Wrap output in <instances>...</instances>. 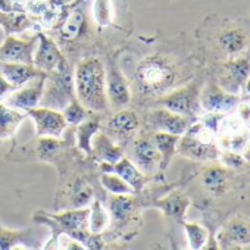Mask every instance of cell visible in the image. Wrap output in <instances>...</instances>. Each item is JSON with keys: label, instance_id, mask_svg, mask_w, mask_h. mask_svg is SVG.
I'll return each mask as SVG.
<instances>
[{"label": "cell", "instance_id": "1", "mask_svg": "<svg viewBox=\"0 0 250 250\" xmlns=\"http://www.w3.org/2000/svg\"><path fill=\"white\" fill-rule=\"evenodd\" d=\"M116 58L136 106L155 103L161 96L183 85L184 80L191 78L190 69L165 49L128 47L119 50Z\"/></svg>", "mask_w": 250, "mask_h": 250}, {"label": "cell", "instance_id": "2", "mask_svg": "<svg viewBox=\"0 0 250 250\" xmlns=\"http://www.w3.org/2000/svg\"><path fill=\"white\" fill-rule=\"evenodd\" d=\"M150 194H145L143 190L139 193H130V194H109L106 196L104 205L109 210V222L110 227L106 228L102 232V238L104 243L107 240H115L119 237H124L125 240H130L136 235L139 231L134 228V224L137 227L142 225V216L140 212L143 208L152 206Z\"/></svg>", "mask_w": 250, "mask_h": 250}, {"label": "cell", "instance_id": "3", "mask_svg": "<svg viewBox=\"0 0 250 250\" xmlns=\"http://www.w3.org/2000/svg\"><path fill=\"white\" fill-rule=\"evenodd\" d=\"M88 213L87 208L65 209L61 213H47L39 210L34 213L33 221L36 224H44L50 227L53 238L46 244V247L58 246L59 235L65 234L77 241H80L85 249H104L106 243L102 238V234H93L88 228Z\"/></svg>", "mask_w": 250, "mask_h": 250}, {"label": "cell", "instance_id": "4", "mask_svg": "<svg viewBox=\"0 0 250 250\" xmlns=\"http://www.w3.org/2000/svg\"><path fill=\"white\" fill-rule=\"evenodd\" d=\"M74 88L77 100L93 113H107L106 71L99 56L83 58L74 71Z\"/></svg>", "mask_w": 250, "mask_h": 250}, {"label": "cell", "instance_id": "5", "mask_svg": "<svg viewBox=\"0 0 250 250\" xmlns=\"http://www.w3.org/2000/svg\"><path fill=\"white\" fill-rule=\"evenodd\" d=\"M177 153L199 162H215L219 159V147L215 142V131L199 121L193 122L187 131L180 136Z\"/></svg>", "mask_w": 250, "mask_h": 250}, {"label": "cell", "instance_id": "6", "mask_svg": "<svg viewBox=\"0 0 250 250\" xmlns=\"http://www.w3.org/2000/svg\"><path fill=\"white\" fill-rule=\"evenodd\" d=\"M74 99H75V88H74L72 65L46 74L44 90L39 106L62 110Z\"/></svg>", "mask_w": 250, "mask_h": 250}, {"label": "cell", "instance_id": "7", "mask_svg": "<svg viewBox=\"0 0 250 250\" xmlns=\"http://www.w3.org/2000/svg\"><path fill=\"white\" fill-rule=\"evenodd\" d=\"M140 130V118L133 109H119L112 115L102 113L100 116V131L109 136L124 150L127 147L137 131Z\"/></svg>", "mask_w": 250, "mask_h": 250}, {"label": "cell", "instance_id": "8", "mask_svg": "<svg viewBox=\"0 0 250 250\" xmlns=\"http://www.w3.org/2000/svg\"><path fill=\"white\" fill-rule=\"evenodd\" d=\"M128 159L147 177L155 175L161 167V153L155 146L150 133L146 130H139L131 143L125 147Z\"/></svg>", "mask_w": 250, "mask_h": 250}, {"label": "cell", "instance_id": "9", "mask_svg": "<svg viewBox=\"0 0 250 250\" xmlns=\"http://www.w3.org/2000/svg\"><path fill=\"white\" fill-rule=\"evenodd\" d=\"M104 71H106V94L110 109L119 110L127 107L131 103V91H130L128 81L118 63L116 53L106 55Z\"/></svg>", "mask_w": 250, "mask_h": 250}, {"label": "cell", "instance_id": "10", "mask_svg": "<svg viewBox=\"0 0 250 250\" xmlns=\"http://www.w3.org/2000/svg\"><path fill=\"white\" fill-rule=\"evenodd\" d=\"M200 93L196 83H190L187 85H180L169 93L161 96L155 100L153 104H159L171 112L196 118L200 109Z\"/></svg>", "mask_w": 250, "mask_h": 250}, {"label": "cell", "instance_id": "11", "mask_svg": "<svg viewBox=\"0 0 250 250\" xmlns=\"http://www.w3.org/2000/svg\"><path fill=\"white\" fill-rule=\"evenodd\" d=\"M196 118L184 116L171 112L165 107H155L145 113L143 116V130L146 131H165L177 136H183Z\"/></svg>", "mask_w": 250, "mask_h": 250}, {"label": "cell", "instance_id": "12", "mask_svg": "<svg viewBox=\"0 0 250 250\" xmlns=\"http://www.w3.org/2000/svg\"><path fill=\"white\" fill-rule=\"evenodd\" d=\"M37 40H39V46L36 47L34 62H33V65L37 69L47 74L71 65L69 59L62 53V50L59 49V46L55 43L53 39L44 36L43 33H39Z\"/></svg>", "mask_w": 250, "mask_h": 250}, {"label": "cell", "instance_id": "13", "mask_svg": "<svg viewBox=\"0 0 250 250\" xmlns=\"http://www.w3.org/2000/svg\"><path fill=\"white\" fill-rule=\"evenodd\" d=\"M25 113L36 124L37 137H61L68 125L61 110L37 106L25 110Z\"/></svg>", "mask_w": 250, "mask_h": 250}, {"label": "cell", "instance_id": "14", "mask_svg": "<svg viewBox=\"0 0 250 250\" xmlns=\"http://www.w3.org/2000/svg\"><path fill=\"white\" fill-rule=\"evenodd\" d=\"M44 83H46V74H42L31 81L27 83V85L17 88L12 91L6 99L3 100L6 106L12 109H21V110H28L33 107H37L40 104L43 90H44Z\"/></svg>", "mask_w": 250, "mask_h": 250}, {"label": "cell", "instance_id": "15", "mask_svg": "<svg viewBox=\"0 0 250 250\" xmlns=\"http://www.w3.org/2000/svg\"><path fill=\"white\" fill-rule=\"evenodd\" d=\"M36 47H37V34L28 40H21L14 36H6L5 43L0 46V61L33 65Z\"/></svg>", "mask_w": 250, "mask_h": 250}, {"label": "cell", "instance_id": "16", "mask_svg": "<svg viewBox=\"0 0 250 250\" xmlns=\"http://www.w3.org/2000/svg\"><path fill=\"white\" fill-rule=\"evenodd\" d=\"M199 100H200V107L203 110L213 112V113H224L232 110L240 103L238 94L228 93L218 84L206 85L205 90L200 93Z\"/></svg>", "mask_w": 250, "mask_h": 250}, {"label": "cell", "instance_id": "17", "mask_svg": "<svg viewBox=\"0 0 250 250\" xmlns=\"http://www.w3.org/2000/svg\"><path fill=\"white\" fill-rule=\"evenodd\" d=\"M99 171L100 172H112L119 175L124 181H127L136 193L145 190L146 184L153 180V177H147L143 172L139 171V168L127 158L124 156L115 164H106V162H99Z\"/></svg>", "mask_w": 250, "mask_h": 250}, {"label": "cell", "instance_id": "18", "mask_svg": "<svg viewBox=\"0 0 250 250\" xmlns=\"http://www.w3.org/2000/svg\"><path fill=\"white\" fill-rule=\"evenodd\" d=\"M69 145H71L69 142L59 140V137H39L34 143L28 145L20 152L33 155L30 156L28 161H44V162L53 164L58 159V156L65 149L69 147Z\"/></svg>", "mask_w": 250, "mask_h": 250}, {"label": "cell", "instance_id": "19", "mask_svg": "<svg viewBox=\"0 0 250 250\" xmlns=\"http://www.w3.org/2000/svg\"><path fill=\"white\" fill-rule=\"evenodd\" d=\"M190 199L183 191L172 190L168 194L156 199L152 203V208L159 209L168 219L183 225L186 222V213L190 208Z\"/></svg>", "mask_w": 250, "mask_h": 250}, {"label": "cell", "instance_id": "20", "mask_svg": "<svg viewBox=\"0 0 250 250\" xmlns=\"http://www.w3.org/2000/svg\"><path fill=\"white\" fill-rule=\"evenodd\" d=\"M250 75V62L247 59H234L224 65L219 87L225 91L238 94Z\"/></svg>", "mask_w": 250, "mask_h": 250}, {"label": "cell", "instance_id": "21", "mask_svg": "<svg viewBox=\"0 0 250 250\" xmlns=\"http://www.w3.org/2000/svg\"><path fill=\"white\" fill-rule=\"evenodd\" d=\"M125 156V150L115 143L109 136H106L103 131H99L94 134L91 140V159L106 164H115L119 159Z\"/></svg>", "mask_w": 250, "mask_h": 250}, {"label": "cell", "instance_id": "22", "mask_svg": "<svg viewBox=\"0 0 250 250\" xmlns=\"http://www.w3.org/2000/svg\"><path fill=\"white\" fill-rule=\"evenodd\" d=\"M85 31V17L81 9H74L68 17L61 22V25L55 30L56 39L59 43L66 47L81 39Z\"/></svg>", "mask_w": 250, "mask_h": 250}, {"label": "cell", "instance_id": "23", "mask_svg": "<svg viewBox=\"0 0 250 250\" xmlns=\"http://www.w3.org/2000/svg\"><path fill=\"white\" fill-rule=\"evenodd\" d=\"M22 249H40V241L34 237L33 228L9 229L0 222V250H11L17 247Z\"/></svg>", "mask_w": 250, "mask_h": 250}, {"label": "cell", "instance_id": "24", "mask_svg": "<svg viewBox=\"0 0 250 250\" xmlns=\"http://www.w3.org/2000/svg\"><path fill=\"white\" fill-rule=\"evenodd\" d=\"M221 247H241L250 244V224L243 219H232L218 235Z\"/></svg>", "mask_w": 250, "mask_h": 250}, {"label": "cell", "instance_id": "25", "mask_svg": "<svg viewBox=\"0 0 250 250\" xmlns=\"http://www.w3.org/2000/svg\"><path fill=\"white\" fill-rule=\"evenodd\" d=\"M0 74H2L9 83H12L14 85H17L20 88V87L25 85L28 81H31L33 78H36L44 72L37 69L34 65L0 61Z\"/></svg>", "mask_w": 250, "mask_h": 250}, {"label": "cell", "instance_id": "26", "mask_svg": "<svg viewBox=\"0 0 250 250\" xmlns=\"http://www.w3.org/2000/svg\"><path fill=\"white\" fill-rule=\"evenodd\" d=\"M200 183L210 196L219 197L225 194L229 188V175L225 168L212 165L202 172Z\"/></svg>", "mask_w": 250, "mask_h": 250}, {"label": "cell", "instance_id": "27", "mask_svg": "<svg viewBox=\"0 0 250 250\" xmlns=\"http://www.w3.org/2000/svg\"><path fill=\"white\" fill-rule=\"evenodd\" d=\"M149 133H150V137H152L155 146L158 147V150L161 153L159 171L164 172L169 167L174 155L177 153V145H178L180 136L165 133V131H149Z\"/></svg>", "mask_w": 250, "mask_h": 250}, {"label": "cell", "instance_id": "28", "mask_svg": "<svg viewBox=\"0 0 250 250\" xmlns=\"http://www.w3.org/2000/svg\"><path fill=\"white\" fill-rule=\"evenodd\" d=\"M100 115L88 116L85 121L77 125L75 131V140H77V149L83 153H85V158H91V140L96 133L100 131Z\"/></svg>", "mask_w": 250, "mask_h": 250}, {"label": "cell", "instance_id": "29", "mask_svg": "<svg viewBox=\"0 0 250 250\" xmlns=\"http://www.w3.org/2000/svg\"><path fill=\"white\" fill-rule=\"evenodd\" d=\"M247 34L237 27H227L218 34V44L227 55H237L247 47Z\"/></svg>", "mask_w": 250, "mask_h": 250}, {"label": "cell", "instance_id": "30", "mask_svg": "<svg viewBox=\"0 0 250 250\" xmlns=\"http://www.w3.org/2000/svg\"><path fill=\"white\" fill-rule=\"evenodd\" d=\"M27 118V113L18 112L6 104L0 103V145L6 139H14L18 125Z\"/></svg>", "mask_w": 250, "mask_h": 250}, {"label": "cell", "instance_id": "31", "mask_svg": "<svg viewBox=\"0 0 250 250\" xmlns=\"http://www.w3.org/2000/svg\"><path fill=\"white\" fill-rule=\"evenodd\" d=\"M0 25L5 30V36L20 34L33 27V22L24 14H14L0 11Z\"/></svg>", "mask_w": 250, "mask_h": 250}, {"label": "cell", "instance_id": "32", "mask_svg": "<svg viewBox=\"0 0 250 250\" xmlns=\"http://www.w3.org/2000/svg\"><path fill=\"white\" fill-rule=\"evenodd\" d=\"M109 224V212L104 208V203L100 199H94L91 202L90 213H88V228L93 234H102Z\"/></svg>", "mask_w": 250, "mask_h": 250}, {"label": "cell", "instance_id": "33", "mask_svg": "<svg viewBox=\"0 0 250 250\" xmlns=\"http://www.w3.org/2000/svg\"><path fill=\"white\" fill-rule=\"evenodd\" d=\"M187 238H188V247L191 250H200L205 247L208 238H209V231L206 227H203L199 222H184L183 224Z\"/></svg>", "mask_w": 250, "mask_h": 250}, {"label": "cell", "instance_id": "34", "mask_svg": "<svg viewBox=\"0 0 250 250\" xmlns=\"http://www.w3.org/2000/svg\"><path fill=\"white\" fill-rule=\"evenodd\" d=\"M100 186L112 193V194H130V193H136L133 190V187L124 181L119 175L116 174H112V172H100Z\"/></svg>", "mask_w": 250, "mask_h": 250}, {"label": "cell", "instance_id": "35", "mask_svg": "<svg viewBox=\"0 0 250 250\" xmlns=\"http://www.w3.org/2000/svg\"><path fill=\"white\" fill-rule=\"evenodd\" d=\"M62 115H63L66 124L77 127L78 124H81V122L85 121L90 115H93V112H90L87 107H84V106L77 100V97H75L69 104H66V106L62 109Z\"/></svg>", "mask_w": 250, "mask_h": 250}, {"label": "cell", "instance_id": "36", "mask_svg": "<svg viewBox=\"0 0 250 250\" xmlns=\"http://www.w3.org/2000/svg\"><path fill=\"white\" fill-rule=\"evenodd\" d=\"M94 18L99 27H107L110 24V9L109 0H96L94 3Z\"/></svg>", "mask_w": 250, "mask_h": 250}, {"label": "cell", "instance_id": "37", "mask_svg": "<svg viewBox=\"0 0 250 250\" xmlns=\"http://www.w3.org/2000/svg\"><path fill=\"white\" fill-rule=\"evenodd\" d=\"M219 159L228 168H241L246 161L241 155H238V152H232V150L219 152Z\"/></svg>", "mask_w": 250, "mask_h": 250}, {"label": "cell", "instance_id": "38", "mask_svg": "<svg viewBox=\"0 0 250 250\" xmlns=\"http://www.w3.org/2000/svg\"><path fill=\"white\" fill-rule=\"evenodd\" d=\"M17 88H18L17 85H14L12 83H9L2 74H0V103H2L6 99V96H9Z\"/></svg>", "mask_w": 250, "mask_h": 250}, {"label": "cell", "instance_id": "39", "mask_svg": "<svg viewBox=\"0 0 250 250\" xmlns=\"http://www.w3.org/2000/svg\"><path fill=\"white\" fill-rule=\"evenodd\" d=\"M238 112H240V118L243 122H250V104L249 103H240Z\"/></svg>", "mask_w": 250, "mask_h": 250}, {"label": "cell", "instance_id": "40", "mask_svg": "<svg viewBox=\"0 0 250 250\" xmlns=\"http://www.w3.org/2000/svg\"><path fill=\"white\" fill-rule=\"evenodd\" d=\"M0 11L2 12H11L12 11V5L9 0H0Z\"/></svg>", "mask_w": 250, "mask_h": 250}, {"label": "cell", "instance_id": "41", "mask_svg": "<svg viewBox=\"0 0 250 250\" xmlns=\"http://www.w3.org/2000/svg\"><path fill=\"white\" fill-rule=\"evenodd\" d=\"M244 87H246V91L250 94V78H247V81L244 83Z\"/></svg>", "mask_w": 250, "mask_h": 250}]
</instances>
